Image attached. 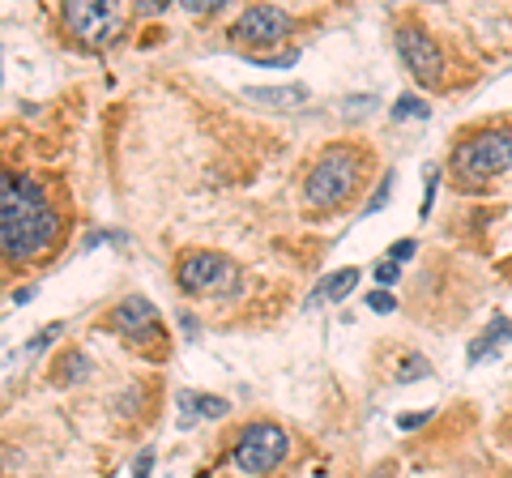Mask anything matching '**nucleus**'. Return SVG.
Wrapping results in <instances>:
<instances>
[{"instance_id": "obj_1", "label": "nucleus", "mask_w": 512, "mask_h": 478, "mask_svg": "<svg viewBox=\"0 0 512 478\" xmlns=\"http://www.w3.org/2000/svg\"><path fill=\"white\" fill-rule=\"evenodd\" d=\"M367 150L355 141H338V146L320 150L316 163L303 175V201L312 210H342L346 201H355V193L367 180Z\"/></svg>"}, {"instance_id": "obj_2", "label": "nucleus", "mask_w": 512, "mask_h": 478, "mask_svg": "<svg viewBox=\"0 0 512 478\" xmlns=\"http://www.w3.org/2000/svg\"><path fill=\"white\" fill-rule=\"evenodd\" d=\"M448 171H453L457 184L466 188H483L495 175L512 171V133L508 129H487L474 133L466 141H457L453 154H448Z\"/></svg>"}, {"instance_id": "obj_3", "label": "nucleus", "mask_w": 512, "mask_h": 478, "mask_svg": "<svg viewBox=\"0 0 512 478\" xmlns=\"http://www.w3.org/2000/svg\"><path fill=\"white\" fill-rule=\"evenodd\" d=\"M60 26L64 35L90 47V52H103V47L124 39L128 13L111 0H69V5H60Z\"/></svg>"}, {"instance_id": "obj_4", "label": "nucleus", "mask_w": 512, "mask_h": 478, "mask_svg": "<svg viewBox=\"0 0 512 478\" xmlns=\"http://www.w3.org/2000/svg\"><path fill=\"white\" fill-rule=\"evenodd\" d=\"M286 453H291V436H286L278 423H248V427H239V436L231 440V461L252 478L274 474L286 461Z\"/></svg>"}, {"instance_id": "obj_5", "label": "nucleus", "mask_w": 512, "mask_h": 478, "mask_svg": "<svg viewBox=\"0 0 512 478\" xmlns=\"http://www.w3.org/2000/svg\"><path fill=\"white\" fill-rule=\"evenodd\" d=\"M393 43H397V56H402V65L410 69V77L427 90H440L444 86V52L440 43L431 39V30L414 18H402L393 26Z\"/></svg>"}, {"instance_id": "obj_6", "label": "nucleus", "mask_w": 512, "mask_h": 478, "mask_svg": "<svg viewBox=\"0 0 512 478\" xmlns=\"http://www.w3.org/2000/svg\"><path fill=\"white\" fill-rule=\"evenodd\" d=\"M291 30H295V18H291V13H286L282 5H248V9L231 22L227 39L239 47V52H248V56L256 60V56H265V47L291 39Z\"/></svg>"}, {"instance_id": "obj_7", "label": "nucleus", "mask_w": 512, "mask_h": 478, "mask_svg": "<svg viewBox=\"0 0 512 478\" xmlns=\"http://www.w3.org/2000/svg\"><path fill=\"white\" fill-rule=\"evenodd\" d=\"M235 261L222 257V252H210V248H197V252H184L175 261V286L184 295H197V299H214L222 291L235 286Z\"/></svg>"}, {"instance_id": "obj_8", "label": "nucleus", "mask_w": 512, "mask_h": 478, "mask_svg": "<svg viewBox=\"0 0 512 478\" xmlns=\"http://www.w3.org/2000/svg\"><path fill=\"white\" fill-rule=\"evenodd\" d=\"M111 329L124 333V338H133V342H146L150 333L158 338V308L146 295H128L111 308Z\"/></svg>"}, {"instance_id": "obj_9", "label": "nucleus", "mask_w": 512, "mask_h": 478, "mask_svg": "<svg viewBox=\"0 0 512 478\" xmlns=\"http://www.w3.org/2000/svg\"><path fill=\"white\" fill-rule=\"evenodd\" d=\"M244 94H248L256 107H274V111L308 103V86H248Z\"/></svg>"}, {"instance_id": "obj_10", "label": "nucleus", "mask_w": 512, "mask_h": 478, "mask_svg": "<svg viewBox=\"0 0 512 478\" xmlns=\"http://www.w3.org/2000/svg\"><path fill=\"white\" fill-rule=\"evenodd\" d=\"M86 376H90L86 350H64V355L52 363V380H56V385H82Z\"/></svg>"}, {"instance_id": "obj_11", "label": "nucleus", "mask_w": 512, "mask_h": 478, "mask_svg": "<svg viewBox=\"0 0 512 478\" xmlns=\"http://www.w3.org/2000/svg\"><path fill=\"white\" fill-rule=\"evenodd\" d=\"M180 410H184V419H222L227 402L210 393H180Z\"/></svg>"}, {"instance_id": "obj_12", "label": "nucleus", "mask_w": 512, "mask_h": 478, "mask_svg": "<svg viewBox=\"0 0 512 478\" xmlns=\"http://www.w3.org/2000/svg\"><path fill=\"white\" fill-rule=\"evenodd\" d=\"M359 286V269L355 265H346V269H338V274H329L325 282L316 286V299H329V304H338V299H346L350 291Z\"/></svg>"}, {"instance_id": "obj_13", "label": "nucleus", "mask_w": 512, "mask_h": 478, "mask_svg": "<svg viewBox=\"0 0 512 478\" xmlns=\"http://www.w3.org/2000/svg\"><path fill=\"white\" fill-rule=\"evenodd\" d=\"M431 376V363L423 355H402L397 363V385H414V380H427Z\"/></svg>"}, {"instance_id": "obj_14", "label": "nucleus", "mask_w": 512, "mask_h": 478, "mask_svg": "<svg viewBox=\"0 0 512 478\" xmlns=\"http://www.w3.org/2000/svg\"><path fill=\"white\" fill-rule=\"evenodd\" d=\"M431 107L423 99H414V94H402V99L393 103V120H427Z\"/></svg>"}, {"instance_id": "obj_15", "label": "nucleus", "mask_w": 512, "mask_h": 478, "mask_svg": "<svg viewBox=\"0 0 512 478\" xmlns=\"http://www.w3.org/2000/svg\"><path fill=\"white\" fill-rule=\"evenodd\" d=\"M389 197H393V171H389V175H380V184H376V193H372V201H367V210H363V214H380Z\"/></svg>"}, {"instance_id": "obj_16", "label": "nucleus", "mask_w": 512, "mask_h": 478, "mask_svg": "<svg viewBox=\"0 0 512 478\" xmlns=\"http://www.w3.org/2000/svg\"><path fill=\"white\" fill-rule=\"evenodd\" d=\"M512 338V321H504V316H495V321L487 325V333H483V342L495 350V342H508Z\"/></svg>"}, {"instance_id": "obj_17", "label": "nucleus", "mask_w": 512, "mask_h": 478, "mask_svg": "<svg viewBox=\"0 0 512 478\" xmlns=\"http://www.w3.org/2000/svg\"><path fill=\"white\" fill-rule=\"evenodd\" d=\"M397 278H402V265H397V261H380L376 265V282L380 286H393Z\"/></svg>"}, {"instance_id": "obj_18", "label": "nucleus", "mask_w": 512, "mask_h": 478, "mask_svg": "<svg viewBox=\"0 0 512 478\" xmlns=\"http://www.w3.org/2000/svg\"><path fill=\"white\" fill-rule=\"evenodd\" d=\"M367 308H372V312H397V299L389 291H372V295H367Z\"/></svg>"}, {"instance_id": "obj_19", "label": "nucleus", "mask_w": 512, "mask_h": 478, "mask_svg": "<svg viewBox=\"0 0 512 478\" xmlns=\"http://www.w3.org/2000/svg\"><path fill=\"white\" fill-rule=\"evenodd\" d=\"M56 338H60V325H47V329H39V333H35V338H30V342H26V350H30V355H35V350H43L47 342H56Z\"/></svg>"}, {"instance_id": "obj_20", "label": "nucleus", "mask_w": 512, "mask_h": 478, "mask_svg": "<svg viewBox=\"0 0 512 478\" xmlns=\"http://www.w3.org/2000/svg\"><path fill=\"white\" fill-rule=\"evenodd\" d=\"M427 419H431V410H410V414L397 419V427H402V432H414V427H423Z\"/></svg>"}, {"instance_id": "obj_21", "label": "nucleus", "mask_w": 512, "mask_h": 478, "mask_svg": "<svg viewBox=\"0 0 512 478\" xmlns=\"http://www.w3.org/2000/svg\"><path fill=\"white\" fill-rule=\"evenodd\" d=\"M436 184H440V171H427V184H423V218L431 210V201H436Z\"/></svg>"}, {"instance_id": "obj_22", "label": "nucleus", "mask_w": 512, "mask_h": 478, "mask_svg": "<svg viewBox=\"0 0 512 478\" xmlns=\"http://www.w3.org/2000/svg\"><path fill=\"white\" fill-rule=\"evenodd\" d=\"M414 248H419V244H414V239H397V248L389 252V261H397V265L410 261V257H414Z\"/></svg>"}, {"instance_id": "obj_23", "label": "nucleus", "mask_w": 512, "mask_h": 478, "mask_svg": "<svg viewBox=\"0 0 512 478\" xmlns=\"http://www.w3.org/2000/svg\"><path fill=\"white\" fill-rule=\"evenodd\" d=\"M150 466H154V449H146L137 457V466H133V478H150Z\"/></svg>"}, {"instance_id": "obj_24", "label": "nucleus", "mask_w": 512, "mask_h": 478, "mask_svg": "<svg viewBox=\"0 0 512 478\" xmlns=\"http://www.w3.org/2000/svg\"><path fill=\"white\" fill-rule=\"evenodd\" d=\"M389 474H393V466H380V470H376L372 478H389Z\"/></svg>"}, {"instance_id": "obj_25", "label": "nucleus", "mask_w": 512, "mask_h": 478, "mask_svg": "<svg viewBox=\"0 0 512 478\" xmlns=\"http://www.w3.org/2000/svg\"><path fill=\"white\" fill-rule=\"evenodd\" d=\"M201 478H210V474H201Z\"/></svg>"}]
</instances>
